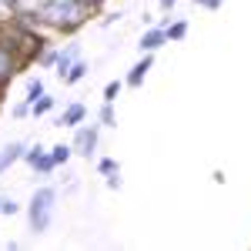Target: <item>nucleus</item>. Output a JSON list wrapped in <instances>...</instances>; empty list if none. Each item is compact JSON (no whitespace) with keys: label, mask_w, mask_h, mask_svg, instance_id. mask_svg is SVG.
<instances>
[{"label":"nucleus","mask_w":251,"mask_h":251,"mask_svg":"<svg viewBox=\"0 0 251 251\" xmlns=\"http://www.w3.org/2000/svg\"><path fill=\"white\" fill-rule=\"evenodd\" d=\"M40 64H44V67H50V64H57V54H54V50H47V54L40 57Z\"/></svg>","instance_id":"obj_21"},{"label":"nucleus","mask_w":251,"mask_h":251,"mask_svg":"<svg viewBox=\"0 0 251 251\" xmlns=\"http://www.w3.org/2000/svg\"><path fill=\"white\" fill-rule=\"evenodd\" d=\"M84 114H87V107H84V104H71V107L60 114L57 124H60V127H77L80 121H84Z\"/></svg>","instance_id":"obj_7"},{"label":"nucleus","mask_w":251,"mask_h":251,"mask_svg":"<svg viewBox=\"0 0 251 251\" xmlns=\"http://www.w3.org/2000/svg\"><path fill=\"white\" fill-rule=\"evenodd\" d=\"M20 64H24V57L14 50V44L7 37H0V84H7V80L14 77L20 71Z\"/></svg>","instance_id":"obj_3"},{"label":"nucleus","mask_w":251,"mask_h":251,"mask_svg":"<svg viewBox=\"0 0 251 251\" xmlns=\"http://www.w3.org/2000/svg\"><path fill=\"white\" fill-rule=\"evenodd\" d=\"M27 111H30L27 104H17V107H14V117H24V114H27Z\"/></svg>","instance_id":"obj_23"},{"label":"nucleus","mask_w":251,"mask_h":251,"mask_svg":"<svg viewBox=\"0 0 251 251\" xmlns=\"http://www.w3.org/2000/svg\"><path fill=\"white\" fill-rule=\"evenodd\" d=\"M84 74H87V64H84V60H74V67H71V71L64 74V80H67V84H77Z\"/></svg>","instance_id":"obj_10"},{"label":"nucleus","mask_w":251,"mask_h":251,"mask_svg":"<svg viewBox=\"0 0 251 251\" xmlns=\"http://www.w3.org/2000/svg\"><path fill=\"white\" fill-rule=\"evenodd\" d=\"M74 60H77V44H67V50H60V54H57V74H60V77L74 67Z\"/></svg>","instance_id":"obj_8"},{"label":"nucleus","mask_w":251,"mask_h":251,"mask_svg":"<svg viewBox=\"0 0 251 251\" xmlns=\"http://www.w3.org/2000/svg\"><path fill=\"white\" fill-rule=\"evenodd\" d=\"M151 64H154V60H151V54H144V60H137L134 67H131V74H127V84H131V87H137V84L144 80V74L151 71Z\"/></svg>","instance_id":"obj_9"},{"label":"nucleus","mask_w":251,"mask_h":251,"mask_svg":"<svg viewBox=\"0 0 251 251\" xmlns=\"http://www.w3.org/2000/svg\"><path fill=\"white\" fill-rule=\"evenodd\" d=\"M184 34H188V24H184V20H177V24L168 27V40H181Z\"/></svg>","instance_id":"obj_15"},{"label":"nucleus","mask_w":251,"mask_h":251,"mask_svg":"<svg viewBox=\"0 0 251 251\" xmlns=\"http://www.w3.org/2000/svg\"><path fill=\"white\" fill-rule=\"evenodd\" d=\"M0 211H3V214H17L20 204H17V201H0Z\"/></svg>","instance_id":"obj_19"},{"label":"nucleus","mask_w":251,"mask_h":251,"mask_svg":"<svg viewBox=\"0 0 251 251\" xmlns=\"http://www.w3.org/2000/svg\"><path fill=\"white\" fill-rule=\"evenodd\" d=\"M198 7H208V10H214V7H221V0H194Z\"/></svg>","instance_id":"obj_22"},{"label":"nucleus","mask_w":251,"mask_h":251,"mask_svg":"<svg viewBox=\"0 0 251 251\" xmlns=\"http://www.w3.org/2000/svg\"><path fill=\"white\" fill-rule=\"evenodd\" d=\"M71 154H74V148H71V144H57V148L50 151L54 164H67V161H71Z\"/></svg>","instance_id":"obj_11"},{"label":"nucleus","mask_w":251,"mask_h":251,"mask_svg":"<svg viewBox=\"0 0 251 251\" xmlns=\"http://www.w3.org/2000/svg\"><path fill=\"white\" fill-rule=\"evenodd\" d=\"M97 168H100V174H114V171H121V168H117V161H111V157H104Z\"/></svg>","instance_id":"obj_18"},{"label":"nucleus","mask_w":251,"mask_h":251,"mask_svg":"<svg viewBox=\"0 0 251 251\" xmlns=\"http://www.w3.org/2000/svg\"><path fill=\"white\" fill-rule=\"evenodd\" d=\"M54 201H57V191H54V188H40V191L30 198L27 214H30V228H34V234H44L47 228H50V218H54Z\"/></svg>","instance_id":"obj_2"},{"label":"nucleus","mask_w":251,"mask_h":251,"mask_svg":"<svg viewBox=\"0 0 251 251\" xmlns=\"http://www.w3.org/2000/svg\"><path fill=\"white\" fill-rule=\"evenodd\" d=\"M107 188H111V191H117V188H121V171L107 174Z\"/></svg>","instance_id":"obj_20"},{"label":"nucleus","mask_w":251,"mask_h":251,"mask_svg":"<svg viewBox=\"0 0 251 251\" xmlns=\"http://www.w3.org/2000/svg\"><path fill=\"white\" fill-rule=\"evenodd\" d=\"M84 3H87V7H94V3H100V0H84Z\"/></svg>","instance_id":"obj_25"},{"label":"nucleus","mask_w":251,"mask_h":251,"mask_svg":"<svg viewBox=\"0 0 251 251\" xmlns=\"http://www.w3.org/2000/svg\"><path fill=\"white\" fill-rule=\"evenodd\" d=\"M40 94H44V80H40V77H34L30 84H27V104H34V100H37Z\"/></svg>","instance_id":"obj_13"},{"label":"nucleus","mask_w":251,"mask_h":251,"mask_svg":"<svg viewBox=\"0 0 251 251\" xmlns=\"http://www.w3.org/2000/svg\"><path fill=\"white\" fill-rule=\"evenodd\" d=\"M121 94V84H117V80H111V84H107V87H104V100H111V104H114V97Z\"/></svg>","instance_id":"obj_16"},{"label":"nucleus","mask_w":251,"mask_h":251,"mask_svg":"<svg viewBox=\"0 0 251 251\" xmlns=\"http://www.w3.org/2000/svg\"><path fill=\"white\" fill-rule=\"evenodd\" d=\"M54 168H57V164H54V157H50V154H40L37 164H34V171H40V174H50Z\"/></svg>","instance_id":"obj_14"},{"label":"nucleus","mask_w":251,"mask_h":251,"mask_svg":"<svg viewBox=\"0 0 251 251\" xmlns=\"http://www.w3.org/2000/svg\"><path fill=\"white\" fill-rule=\"evenodd\" d=\"M24 154H27V148H24L20 141H14L10 148H3V151H0V174L7 171V168H10L14 161H20V157H24Z\"/></svg>","instance_id":"obj_5"},{"label":"nucleus","mask_w":251,"mask_h":251,"mask_svg":"<svg viewBox=\"0 0 251 251\" xmlns=\"http://www.w3.org/2000/svg\"><path fill=\"white\" fill-rule=\"evenodd\" d=\"M100 121H104V124H114V107H111V100H104V107H100Z\"/></svg>","instance_id":"obj_17"},{"label":"nucleus","mask_w":251,"mask_h":251,"mask_svg":"<svg viewBox=\"0 0 251 251\" xmlns=\"http://www.w3.org/2000/svg\"><path fill=\"white\" fill-rule=\"evenodd\" d=\"M50 107H54V97H44V94H40L37 100H34V104H30V111H34V117L47 114V111H50Z\"/></svg>","instance_id":"obj_12"},{"label":"nucleus","mask_w":251,"mask_h":251,"mask_svg":"<svg viewBox=\"0 0 251 251\" xmlns=\"http://www.w3.org/2000/svg\"><path fill=\"white\" fill-rule=\"evenodd\" d=\"M87 3L84 0H40L37 3V17L57 30H77L87 20Z\"/></svg>","instance_id":"obj_1"},{"label":"nucleus","mask_w":251,"mask_h":251,"mask_svg":"<svg viewBox=\"0 0 251 251\" xmlns=\"http://www.w3.org/2000/svg\"><path fill=\"white\" fill-rule=\"evenodd\" d=\"M71 148H74L77 154H84V157H91V154H94V148H97V127H94V124H91V127H80Z\"/></svg>","instance_id":"obj_4"},{"label":"nucleus","mask_w":251,"mask_h":251,"mask_svg":"<svg viewBox=\"0 0 251 251\" xmlns=\"http://www.w3.org/2000/svg\"><path fill=\"white\" fill-rule=\"evenodd\" d=\"M164 40H168V30H148V34L141 37V44H137V47H141L144 54H154V50L161 47V44H164Z\"/></svg>","instance_id":"obj_6"},{"label":"nucleus","mask_w":251,"mask_h":251,"mask_svg":"<svg viewBox=\"0 0 251 251\" xmlns=\"http://www.w3.org/2000/svg\"><path fill=\"white\" fill-rule=\"evenodd\" d=\"M174 3H177V0H161V7H164V10H171Z\"/></svg>","instance_id":"obj_24"}]
</instances>
